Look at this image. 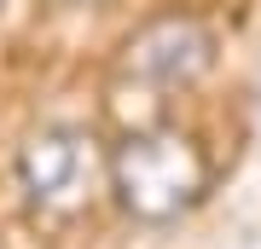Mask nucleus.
Instances as JSON below:
<instances>
[{"instance_id":"nucleus-3","label":"nucleus","mask_w":261,"mask_h":249,"mask_svg":"<svg viewBox=\"0 0 261 249\" xmlns=\"http://www.w3.org/2000/svg\"><path fill=\"white\" fill-rule=\"evenodd\" d=\"M221 64V35L203 12L163 6L116 46V81L140 93H192Z\"/></svg>"},{"instance_id":"nucleus-4","label":"nucleus","mask_w":261,"mask_h":249,"mask_svg":"<svg viewBox=\"0 0 261 249\" xmlns=\"http://www.w3.org/2000/svg\"><path fill=\"white\" fill-rule=\"evenodd\" d=\"M58 6H70V12H99V6H111V0H58Z\"/></svg>"},{"instance_id":"nucleus-1","label":"nucleus","mask_w":261,"mask_h":249,"mask_svg":"<svg viewBox=\"0 0 261 249\" xmlns=\"http://www.w3.org/2000/svg\"><path fill=\"white\" fill-rule=\"evenodd\" d=\"M215 191V157L192 128L151 122L111 145V203L134 226H180Z\"/></svg>"},{"instance_id":"nucleus-2","label":"nucleus","mask_w":261,"mask_h":249,"mask_svg":"<svg viewBox=\"0 0 261 249\" xmlns=\"http://www.w3.org/2000/svg\"><path fill=\"white\" fill-rule=\"evenodd\" d=\"M23 209L47 226H70L111 197V145L87 122H41L18 145Z\"/></svg>"}]
</instances>
